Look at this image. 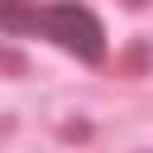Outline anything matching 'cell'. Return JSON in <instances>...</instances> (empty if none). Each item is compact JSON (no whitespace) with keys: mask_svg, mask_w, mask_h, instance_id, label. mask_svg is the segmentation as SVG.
Here are the masks:
<instances>
[{"mask_svg":"<svg viewBox=\"0 0 153 153\" xmlns=\"http://www.w3.org/2000/svg\"><path fill=\"white\" fill-rule=\"evenodd\" d=\"M0 29H10V33H43L48 43H57L72 57H86V62L105 57V29L76 0H53V5L0 0Z\"/></svg>","mask_w":153,"mask_h":153,"instance_id":"6da1fadb","label":"cell"}]
</instances>
